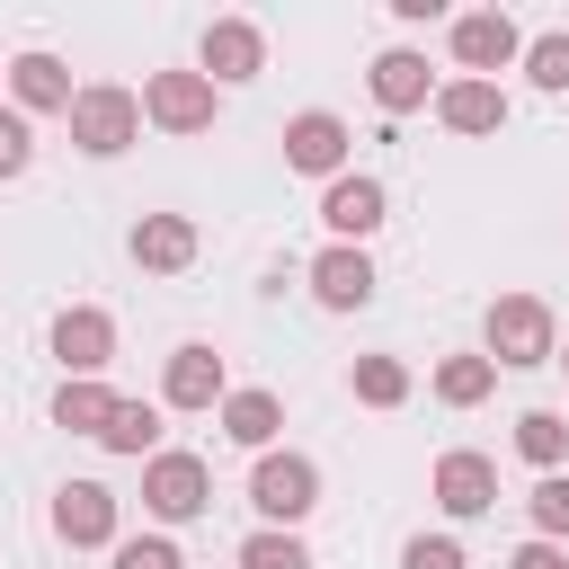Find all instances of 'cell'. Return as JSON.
Masks as SVG:
<instances>
[{
    "instance_id": "1",
    "label": "cell",
    "mask_w": 569,
    "mask_h": 569,
    "mask_svg": "<svg viewBox=\"0 0 569 569\" xmlns=\"http://www.w3.org/2000/svg\"><path fill=\"white\" fill-rule=\"evenodd\" d=\"M551 356H560L551 302H542V293H498V302H489V365L525 373V365H551Z\"/></svg>"
},
{
    "instance_id": "2",
    "label": "cell",
    "mask_w": 569,
    "mask_h": 569,
    "mask_svg": "<svg viewBox=\"0 0 569 569\" xmlns=\"http://www.w3.org/2000/svg\"><path fill=\"white\" fill-rule=\"evenodd\" d=\"M133 133H142V98H133V89H116V80L71 89V142H80L89 160H116Z\"/></svg>"
},
{
    "instance_id": "3",
    "label": "cell",
    "mask_w": 569,
    "mask_h": 569,
    "mask_svg": "<svg viewBox=\"0 0 569 569\" xmlns=\"http://www.w3.org/2000/svg\"><path fill=\"white\" fill-rule=\"evenodd\" d=\"M249 507H258L276 533H293V525L320 507V471H311L302 453H258V471H249Z\"/></svg>"
},
{
    "instance_id": "4",
    "label": "cell",
    "mask_w": 569,
    "mask_h": 569,
    "mask_svg": "<svg viewBox=\"0 0 569 569\" xmlns=\"http://www.w3.org/2000/svg\"><path fill=\"white\" fill-rule=\"evenodd\" d=\"M142 507H151L160 525H187V516L213 507V471H204L196 453H151V462H142Z\"/></svg>"
},
{
    "instance_id": "5",
    "label": "cell",
    "mask_w": 569,
    "mask_h": 569,
    "mask_svg": "<svg viewBox=\"0 0 569 569\" xmlns=\"http://www.w3.org/2000/svg\"><path fill=\"white\" fill-rule=\"evenodd\" d=\"M142 116L160 133H204L213 124V80L204 71H151L142 80Z\"/></svg>"
},
{
    "instance_id": "6",
    "label": "cell",
    "mask_w": 569,
    "mask_h": 569,
    "mask_svg": "<svg viewBox=\"0 0 569 569\" xmlns=\"http://www.w3.org/2000/svg\"><path fill=\"white\" fill-rule=\"evenodd\" d=\"M53 356H62L71 382H98V373L116 365V320H107L98 302H71V311L53 320Z\"/></svg>"
},
{
    "instance_id": "7",
    "label": "cell",
    "mask_w": 569,
    "mask_h": 569,
    "mask_svg": "<svg viewBox=\"0 0 569 569\" xmlns=\"http://www.w3.org/2000/svg\"><path fill=\"white\" fill-rule=\"evenodd\" d=\"M347 124L329 116V107H302L293 124H284V169H302V178H347Z\"/></svg>"
},
{
    "instance_id": "8",
    "label": "cell",
    "mask_w": 569,
    "mask_h": 569,
    "mask_svg": "<svg viewBox=\"0 0 569 569\" xmlns=\"http://www.w3.org/2000/svg\"><path fill=\"white\" fill-rule=\"evenodd\" d=\"M53 533H62L71 551L116 542V489H107V480H71V489L53 498Z\"/></svg>"
},
{
    "instance_id": "9",
    "label": "cell",
    "mask_w": 569,
    "mask_h": 569,
    "mask_svg": "<svg viewBox=\"0 0 569 569\" xmlns=\"http://www.w3.org/2000/svg\"><path fill=\"white\" fill-rule=\"evenodd\" d=\"M516 53H525V36H516L507 9H471V18H453V62H462V71H507Z\"/></svg>"
},
{
    "instance_id": "10",
    "label": "cell",
    "mask_w": 569,
    "mask_h": 569,
    "mask_svg": "<svg viewBox=\"0 0 569 569\" xmlns=\"http://www.w3.org/2000/svg\"><path fill=\"white\" fill-rule=\"evenodd\" d=\"M436 507L445 516H489L498 507V462L489 453H445L436 462Z\"/></svg>"
},
{
    "instance_id": "11",
    "label": "cell",
    "mask_w": 569,
    "mask_h": 569,
    "mask_svg": "<svg viewBox=\"0 0 569 569\" xmlns=\"http://www.w3.org/2000/svg\"><path fill=\"white\" fill-rule=\"evenodd\" d=\"M320 222H329L347 249H356L365 231H382V178H356V169H347V178H329V196H320Z\"/></svg>"
},
{
    "instance_id": "12",
    "label": "cell",
    "mask_w": 569,
    "mask_h": 569,
    "mask_svg": "<svg viewBox=\"0 0 569 569\" xmlns=\"http://www.w3.org/2000/svg\"><path fill=\"white\" fill-rule=\"evenodd\" d=\"M311 293H320L329 311H365V302H373V258L347 249V240L320 249V258H311Z\"/></svg>"
},
{
    "instance_id": "13",
    "label": "cell",
    "mask_w": 569,
    "mask_h": 569,
    "mask_svg": "<svg viewBox=\"0 0 569 569\" xmlns=\"http://www.w3.org/2000/svg\"><path fill=\"white\" fill-rule=\"evenodd\" d=\"M222 391H231V382H222V356H213V347H178L169 373H160V400H169V409H222Z\"/></svg>"
},
{
    "instance_id": "14",
    "label": "cell",
    "mask_w": 569,
    "mask_h": 569,
    "mask_svg": "<svg viewBox=\"0 0 569 569\" xmlns=\"http://www.w3.org/2000/svg\"><path fill=\"white\" fill-rule=\"evenodd\" d=\"M258 62H267V36L249 18H213L204 27V80H258Z\"/></svg>"
},
{
    "instance_id": "15",
    "label": "cell",
    "mask_w": 569,
    "mask_h": 569,
    "mask_svg": "<svg viewBox=\"0 0 569 569\" xmlns=\"http://www.w3.org/2000/svg\"><path fill=\"white\" fill-rule=\"evenodd\" d=\"M133 267H151V276L196 267V222H187V213H142V222H133Z\"/></svg>"
},
{
    "instance_id": "16",
    "label": "cell",
    "mask_w": 569,
    "mask_h": 569,
    "mask_svg": "<svg viewBox=\"0 0 569 569\" xmlns=\"http://www.w3.org/2000/svg\"><path fill=\"white\" fill-rule=\"evenodd\" d=\"M9 89H18V116H71V71L53 53H18Z\"/></svg>"
},
{
    "instance_id": "17",
    "label": "cell",
    "mask_w": 569,
    "mask_h": 569,
    "mask_svg": "<svg viewBox=\"0 0 569 569\" xmlns=\"http://www.w3.org/2000/svg\"><path fill=\"white\" fill-rule=\"evenodd\" d=\"M436 116H445V133H498L507 124V98H498V80H445L436 89Z\"/></svg>"
},
{
    "instance_id": "18",
    "label": "cell",
    "mask_w": 569,
    "mask_h": 569,
    "mask_svg": "<svg viewBox=\"0 0 569 569\" xmlns=\"http://www.w3.org/2000/svg\"><path fill=\"white\" fill-rule=\"evenodd\" d=\"M427 89H436L427 53H382V62H373V107H382V116H409V107H427Z\"/></svg>"
},
{
    "instance_id": "19",
    "label": "cell",
    "mask_w": 569,
    "mask_h": 569,
    "mask_svg": "<svg viewBox=\"0 0 569 569\" xmlns=\"http://www.w3.org/2000/svg\"><path fill=\"white\" fill-rule=\"evenodd\" d=\"M276 427H284V400H276V391H222V436H231V445L267 453Z\"/></svg>"
},
{
    "instance_id": "20",
    "label": "cell",
    "mask_w": 569,
    "mask_h": 569,
    "mask_svg": "<svg viewBox=\"0 0 569 569\" xmlns=\"http://www.w3.org/2000/svg\"><path fill=\"white\" fill-rule=\"evenodd\" d=\"M489 382H498L489 356H445V365H436V400H445V409H480Z\"/></svg>"
},
{
    "instance_id": "21",
    "label": "cell",
    "mask_w": 569,
    "mask_h": 569,
    "mask_svg": "<svg viewBox=\"0 0 569 569\" xmlns=\"http://www.w3.org/2000/svg\"><path fill=\"white\" fill-rule=\"evenodd\" d=\"M98 445H107V453H151V445H160V409H151V400H116L107 427H98Z\"/></svg>"
},
{
    "instance_id": "22",
    "label": "cell",
    "mask_w": 569,
    "mask_h": 569,
    "mask_svg": "<svg viewBox=\"0 0 569 569\" xmlns=\"http://www.w3.org/2000/svg\"><path fill=\"white\" fill-rule=\"evenodd\" d=\"M516 453H525L533 471H560V453H569V418H560V409H525V418H516Z\"/></svg>"
},
{
    "instance_id": "23",
    "label": "cell",
    "mask_w": 569,
    "mask_h": 569,
    "mask_svg": "<svg viewBox=\"0 0 569 569\" xmlns=\"http://www.w3.org/2000/svg\"><path fill=\"white\" fill-rule=\"evenodd\" d=\"M107 409H116L107 382H62V391H53V427H71V436H98Z\"/></svg>"
},
{
    "instance_id": "24",
    "label": "cell",
    "mask_w": 569,
    "mask_h": 569,
    "mask_svg": "<svg viewBox=\"0 0 569 569\" xmlns=\"http://www.w3.org/2000/svg\"><path fill=\"white\" fill-rule=\"evenodd\" d=\"M356 400L365 409H400L409 400V365L400 356H356Z\"/></svg>"
},
{
    "instance_id": "25",
    "label": "cell",
    "mask_w": 569,
    "mask_h": 569,
    "mask_svg": "<svg viewBox=\"0 0 569 569\" xmlns=\"http://www.w3.org/2000/svg\"><path fill=\"white\" fill-rule=\"evenodd\" d=\"M240 569H311V551H302L293 533H276V525H267V533H249V542H240Z\"/></svg>"
},
{
    "instance_id": "26",
    "label": "cell",
    "mask_w": 569,
    "mask_h": 569,
    "mask_svg": "<svg viewBox=\"0 0 569 569\" xmlns=\"http://www.w3.org/2000/svg\"><path fill=\"white\" fill-rule=\"evenodd\" d=\"M525 507H533V525H542V542H560V533H569V471H542Z\"/></svg>"
},
{
    "instance_id": "27",
    "label": "cell",
    "mask_w": 569,
    "mask_h": 569,
    "mask_svg": "<svg viewBox=\"0 0 569 569\" xmlns=\"http://www.w3.org/2000/svg\"><path fill=\"white\" fill-rule=\"evenodd\" d=\"M525 71H533V89H569V36H533Z\"/></svg>"
},
{
    "instance_id": "28",
    "label": "cell",
    "mask_w": 569,
    "mask_h": 569,
    "mask_svg": "<svg viewBox=\"0 0 569 569\" xmlns=\"http://www.w3.org/2000/svg\"><path fill=\"white\" fill-rule=\"evenodd\" d=\"M27 160H36V124L18 107H0V178H27Z\"/></svg>"
},
{
    "instance_id": "29",
    "label": "cell",
    "mask_w": 569,
    "mask_h": 569,
    "mask_svg": "<svg viewBox=\"0 0 569 569\" xmlns=\"http://www.w3.org/2000/svg\"><path fill=\"white\" fill-rule=\"evenodd\" d=\"M116 569H187V560L169 533H133V542H116Z\"/></svg>"
},
{
    "instance_id": "30",
    "label": "cell",
    "mask_w": 569,
    "mask_h": 569,
    "mask_svg": "<svg viewBox=\"0 0 569 569\" xmlns=\"http://www.w3.org/2000/svg\"><path fill=\"white\" fill-rule=\"evenodd\" d=\"M400 569H471V560H462V542H453V533H418V542L400 551Z\"/></svg>"
},
{
    "instance_id": "31",
    "label": "cell",
    "mask_w": 569,
    "mask_h": 569,
    "mask_svg": "<svg viewBox=\"0 0 569 569\" xmlns=\"http://www.w3.org/2000/svg\"><path fill=\"white\" fill-rule=\"evenodd\" d=\"M507 569H569V551H560V542H525Z\"/></svg>"
},
{
    "instance_id": "32",
    "label": "cell",
    "mask_w": 569,
    "mask_h": 569,
    "mask_svg": "<svg viewBox=\"0 0 569 569\" xmlns=\"http://www.w3.org/2000/svg\"><path fill=\"white\" fill-rule=\"evenodd\" d=\"M560 365H569V356H560Z\"/></svg>"
},
{
    "instance_id": "33",
    "label": "cell",
    "mask_w": 569,
    "mask_h": 569,
    "mask_svg": "<svg viewBox=\"0 0 569 569\" xmlns=\"http://www.w3.org/2000/svg\"><path fill=\"white\" fill-rule=\"evenodd\" d=\"M0 80H9V71H0Z\"/></svg>"
}]
</instances>
